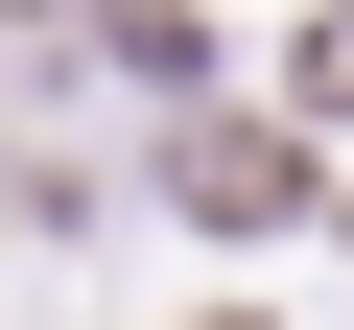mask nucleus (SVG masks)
Here are the masks:
<instances>
[{
	"mask_svg": "<svg viewBox=\"0 0 354 330\" xmlns=\"http://www.w3.org/2000/svg\"><path fill=\"white\" fill-rule=\"evenodd\" d=\"M307 95H354V48H330V71H307Z\"/></svg>",
	"mask_w": 354,
	"mask_h": 330,
	"instance_id": "f257e3e1",
	"label": "nucleus"
}]
</instances>
